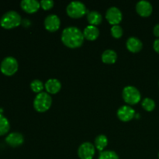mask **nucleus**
I'll return each mask as SVG.
<instances>
[{"label":"nucleus","mask_w":159,"mask_h":159,"mask_svg":"<svg viewBox=\"0 0 159 159\" xmlns=\"http://www.w3.org/2000/svg\"><path fill=\"white\" fill-rule=\"evenodd\" d=\"M52 104V98L49 93L41 92L37 94L34 100V107L37 112L43 113L48 110Z\"/></svg>","instance_id":"2"},{"label":"nucleus","mask_w":159,"mask_h":159,"mask_svg":"<svg viewBox=\"0 0 159 159\" xmlns=\"http://www.w3.org/2000/svg\"><path fill=\"white\" fill-rule=\"evenodd\" d=\"M158 158H159V153H158Z\"/></svg>","instance_id":"29"},{"label":"nucleus","mask_w":159,"mask_h":159,"mask_svg":"<svg viewBox=\"0 0 159 159\" xmlns=\"http://www.w3.org/2000/svg\"><path fill=\"white\" fill-rule=\"evenodd\" d=\"M43 88H44V85L43 82L39 79H34L30 83V89H32L33 92L36 93H40L43 92Z\"/></svg>","instance_id":"21"},{"label":"nucleus","mask_w":159,"mask_h":159,"mask_svg":"<svg viewBox=\"0 0 159 159\" xmlns=\"http://www.w3.org/2000/svg\"><path fill=\"white\" fill-rule=\"evenodd\" d=\"M126 46L130 52L137 53L139 52L142 49L143 43L142 41L138 37H130L127 39V42H126Z\"/></svg>","instance_id":"13"},{"label":"nucleus","mask_w":159,"mask_h":159,"mask_svg":"<svg viewBox=\"0 0 159 159\" xmlns=\"http://www.w3.org/2000/svg\"><path fill=\"white\" fill-rule=\"evenodd\" d=\"M40 7L44 10H48L51 9L54 6V2L53 0H41L40 2Z\"/></svg>","instance_id":"25"},{"label":"nucleus","mask_w":159,"mask_h":159,"mask_svg":"<svg viewBox=\"0 0 159 159\" xmlns=\"http://www.w3.org/2000/svg\"><path fill=\"white\" fill-rule=\"evenodd\" d=\"M98 159H119V156L113 151L107 150L100 152Z\"/></svg>","instance_id":"23"},{"label":"nucleus","mask_w":159,"mask_h":159,"mask_svg":"<svg viewBox=\"0 0 159 159\" xmlns=\"http://www.w3.org/2000/svg\"><path fill=\"white\" fill-rule=\"evenodd\" d=\"M96 153V148L91 142H84L78 149V155L80 159H93Z\"/></svg>","instance_id":"7"},{"label":"nucleus","mask_w":159,"mask_h":159,"mask_svg":"<svg viewBox=\"0 0 159 159\" xmlns=\"http://www.w3.org/2000/svg\"><path fill=\"white\" fill-rule=\"evenodd\" d=\"M20 5L22 9L28 13H34L40 7V2L37 0H23Z\"/></svg>","instance_id":"14"},{"label":"nucleus","mask_w":159,"mask_h":159,"mask_svg":"<svg viewBox=\"0 0 159 159\" xmlns=\"http://www.w3.org/2000/svg\"><path fill=\"white\" fill-rule=\"evenodd\" d=\"M83 35L85 39L89 40H94L97 39L99 35V28L96 26L93 25H89L85 27L83 30Z\"/></svg>","instance_id":"16"},{"label":"nucleus","mask_w":159,"mask_h":159,"mask_svg":"<svg viewBox=\"0 0 159 159\" xmlns=\"http://www.w3.org/2000/svg\"><path fill=\"white\" fill-rule=\"evenodd\" d=\"M87 20L90 25L96 26L100 24L102 21V16L98 11H90L87 13Z\"/></svg>","instance_id":"17"},{"label":"nucleus","mask_w":159,"mask_h":159,"mask_svg":"<svg viewBox=\"0 0 159 159\" xmlns=\"http://www.w3.org/2000/svg\"><path fill=\"white\" fill-rule=\"evenodd\" d=\"M117 59V54L115 51L111 49H107L102 53V61L106 64H113Z\"/></svg>","instance_id":"18"},{"label":"nucleus","mask_w":159,"mask_h":159,"mask_svg":"<svg viewBox=\"0 0 159 159\" xmlns=\"http://www.w3.org/2000/svg\"><path fill=\"white\" fill-rule=\"evenodd\" d=\"M10 125L9 122L6 116L0 113V136L5 135L9 132Z\"/></svg>","instance_id":"20"},{"label":"nucleus","mask_w":159,"mask_h":159,"mask_svg":"<svg viewBox=\"0 0 159 159\" xmlns=\"http://www.w3.org/2000/svg\"><path fill=\"white\" fill-rule=\"evenodd\" d=\"M95 148L99 152H103L105 148L108 144L107 137L104 134H99L95 138Z\"/></svg>","instance_id":"19"},{"label":"nucleus","mask_w":159,"mask_h":159,"mask_svg":"<svg viewBox=\"0 0 159 159\" xmlns=\"http://www.w3.org/2000/svg\"><path fill=\"white\" fill-rule=\"evenodd\" d=\"M67 14L74 19L80 18L86 14L87 9L85 5L80 1L71 2L66 8Z\"/></svg>","instance_id":"5"},{"label":"nucleus","mask_w":159,"mask_h":159,"mask_svg":"<svg viewBox=\"0 0 159 159\" xmlns=\"http://www.w3.org/2000/svg\"><path fill=\"white\" fill-rule=\"evenodd\" d=\"M123 99L129 105H135L141 99V95L139 90L133 85H127L123 89Z\"/></svg>","instance_id":"4"},{"label":"nucleus","mask_w":159,"mask_h":159,"mask_svg":"<svg viewBox=\"0 0 159 159\" xmlns=\"http://www.w3.org/2000/svg\"><path fill=\"white\" fill-rule=\"evenodd\" d=\"M18 61L13 57H6L2 61L0 65V70L3 75L11 76L15 74L18 70Z\"/></svg>","instance_id":"6"},{"label":"nucleus","mask_w":159,"mask_h":159,"mask_svg":"<svg viewBox=\"0 0 159 159\" xmlns=\"http://www.w3.org/2000/svg\"><path fill=\"white\" fill-rule=\"evenodd\" d=\"M22 22L21 16L16 11H9L1 18V26L5 29H12L20 26Z\"/></svg>","instance_id":"3"},{"label":"nucleus","mask_w":159,"mask_h":159,"mask_svg":"<svg viewBox=\"0 0 159 159\" xmlns=\"http://www.w3.org/2000/svg\"><path fill=\"white\" fill-rule=\"evenodd\" d=\"M110 31H111L112 36L114 38H120L123 36V34H124L123 28L120 25H113V26H112Z\"/></svg>","instance_id":"24"},{"label":"nucleus","mask_w":159,"mask_h":159,"mask_svg":"<svg viewBox=\"0 0 159 159\" xmlns=\"http://www.w3.org/2000/svg\"><path fill=\"white\" fill-rule=\"evenodd\" d=\"M44 88L49 94H56L61 89V83L57 79H50L45 82Z\"/></svg>","instance_id":"15"},{"label":"nucleus","mask_w":159,"mask_h":159,"mask_svg":"<svg viewBox=\"0 0 159 159\" xmlns=\"http://www.w3.org/2000/svg\"><path fill=\"white\" fill-rule=\"evenodd\" d=\"M83 31L76 26H68L61 33V41L70 48H77L82 46L84 42Z\"/></svg>","instance_id":"1"},{"label":"nucleus","mask_w":159,"mask_h":159,"mask_svg":"<svg viewBox=\"0 0 159 159\" xmlns=\"http://www.w3.org/2000/svg\"><path fill=\"white\" fill-rule=\"evenodd\" d=\"M61 20L55 14L47 16L44 20V26L50 32H54L60 28Z\"/></svg>","instance_id":"10"},{"label":"nucleus","mask_w":159,"mask_h":159,"mask_svg":"<svg viewBox=\"0 0 159 159\" xmlns=\"http://www.w3.org/2000/svg\"><path fill=\"white\" fill-rule=\"evenodd\" d=\"M153 33L154 34H155V36H156L157 37H159V23H158V24H156L154 26Z\"/></svg>","instance_id":"27"},{"label":"nucleus","mask_w":159,"mask_h":159,"mask_svg":"<svg viewBox=\"0 0 159 159\" xmlns=\"http://www.w3.org/2000/svg\"><path fill=\"white\" fill-rule=\"evenodd\" d=\"M0 24H1V19H0Z\"/></svg>","instance_id":"28"},{"label":"nucleus","mask_w":159,"mask_h":159,"mask_svg":"<svg viewBox=\"0 0 159 159\" xmlns=\"http://www.w3.org/2000/svg\"><path fill=\"white\" fill-rule=\"evenodd\" d=\"M106 19L111 25H119L123 19V15L120 9L116 6H112L106 12Z\"/></svg>","instance_id":"8"},{"label":"nucleus","mask_w":159,"mask_h":159,"mask_svg":"<svg viewBox=\"0 0 159 159\" xmlns=\"http://www.w3.org/2000/svg\"><path fill=\"white\" fill-rule=\"evenodd\" d=\"M141 106L146 111L151 112L155 108V102L151 98H145L143 99Z\"/></svg>","instance_id":"22"},{"label":"nucleus","mask_w":159,"mask_h":159,"mask_svg":"<svg viewBox=\"0 0 159 159\" xmlns=\"http://www.w3.org/2000/svg\"><path fill=\"white\" fill-rule=\"evenodd\" d=\"M6 142L11 147H19L24 142V138H23V134H21L20 133L12 132L6 137Z\"/></svg>","instance_id":"12"},{"label":"nucleus","mask_w":159,"mask_h":159,"mask_svg":"<svg viewBox=\"0 0 159 159\" xmlns=\"http://www.w3.org/2000/svg\"><path fill=\"white\" fill-rule=\"evenodd\" d=\"M135 116V110L130 106L124 105L120 107L117 110V116L120 120L128 122Z\"/></svg>","instance_id":"9"},{"label":"nucleus","mask_w":159,"mask_h":159,"mask_svg":"<svg viewBox=\"0 0 159 159\" xmlns=\"http://www.w3.org/2000/svg\"><path fill=\"white\" fill-rule=\"evenodd\" d=\"M153 48L156 52L159 54V38H157L153 43Z\"/></svg>","instance_id":"26"},{"label":"nucleus","mask_w":159,"mask_h":159,"mask_svg":"<svg viewBox=\"0 0 159 159\" xmlns=\"http://www.w3.org/2000/svg\"><path fill=\"white\" fill-rule=\"evenodd\" d=\"M153 7L150 2L146 0H141L136 4V11L140 16L147 17L152 14Z\"/></svg>","instance_id":"11"}]
</instances>
